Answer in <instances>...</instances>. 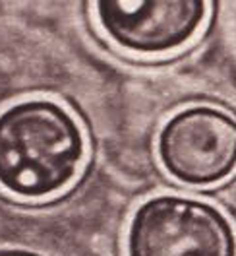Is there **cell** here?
<instances>
[{
  "mask_svg": "<svg viewBox=\"0 0 236 256\" xmlns=\"http://www.w3.org/2000/svg\"><path fill=\"white\" fill-rule=\"evenodd\" d=\"M87 158L79 120L47 97L23 99L0 112V186L23 200L66 190Z\"/></svg>",
  "mask_w": 236,
  "mask_h": 256,
  "instance_id": "6da1fadb",
  "label": "cell"
},
{
  "mask_svg": "<svg viewBox=\"0 0 236 256\" xmlns=\"http://www.w3.org/2000/svg\"><path fill=\"white\" fill-rule=\"evenodd\" d=\"M126 256H236V231L217 206L163 194L134 212Z\"/></svg>",
  "mask_w": 236,
  "mask_h": 256,
  "instance_id": "7a4b0ae2",
  "label": "cell"
},
{
  "mask_svg": "<svg viewBox=\"0 0 236 256\" xmlns=\"http://www.w3.org/2000/svg\"><path fill=\"white\" fill-rule=\"evenodd\" d=\"M157 158L180 184H219L236 173V116L213 105L176 111L159 130Z\"/></svg>",
  "mask_w": 236,
  "mask_h": 256,
  "instance_id": "3957f363",
  "label": "cell"
},
{
  "mask_svg": "<svg viewBox=\"0 0 236 256\" xmlns=\"http://www.w3.org/2000/svg\"><path fill=\"white\" fill-rule=\"evenodd\" d=\"M209 6L196 0L97 2L95 16L114 45L136 54L178 50L204 28Z\"/></svg>",
  "mask_w": 236,
  "mask_h": 256,
  "instance_id": "277c9868",
  "label": "cell"
},
{
  "mask_svg": "<svg viewBox=\"0 0 236 256\" xmlns=\"http://www.w3.org/2000/svg\"><path fill=\"white\" fill-rule=\"evenodd\" d=\"M0 256H41L39 252L25 250V248H0Z\"/></svg>",
  "mask_w": 236,
  "mask_h": 256,
  "instance_id": "5b68a950",
  "label": "cell"
}]
</instances>
